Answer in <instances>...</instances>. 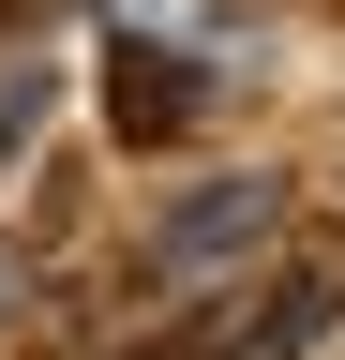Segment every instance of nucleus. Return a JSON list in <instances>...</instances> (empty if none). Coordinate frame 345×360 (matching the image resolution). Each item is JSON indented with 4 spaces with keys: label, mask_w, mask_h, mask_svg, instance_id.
Instances as JSON below:
<instances>
[{
    "label": "nucleus",
    "mask_w": 345,
    "mask_h": 360,
    "mask_svg": "<svg viewBox=\"0 0 345 360\" xmlns=\"http://www.w3.org/2000/svg\"><path fill=\"white\" fill-rule=\"evenodd\" d=\"M300 225V195L271 165H226V180H195V195H165L150 225H136V285H210V270H255Z\"/></svg>",
    "instance_id": "nucleus-1"
},
{
    "label": "nucleus",
    "mask_w": 345,
    "mask_h": 360,
    "mask_svg": "<svg viewBox=\"0 0 345 360\" xmlns=\"http://www.w3.org/2000/svg\"><path fill=\"white\" fill-rule=\"evenodd\" d=\"M210 105V75L181 60V45H120V60H105V120H120V150H150V135H181Z\"/></svg>",
    "instance_id": "nucleus-2"
},
{
    "label": "nucleus",
    "mask_w": 345,
    "mask_h": 360,
    "mask_svg": "<svg viewBox=\"0 0 345 360\" xmlns=\"http://www.w3.org/2000/svg\"><path fill=\"white\" fill-rule=\"evenodd\" d=\"M0 315H30V255H0Z\"/></svg>",
    "instance_id": "nucleus-3"
}]
</instances>
